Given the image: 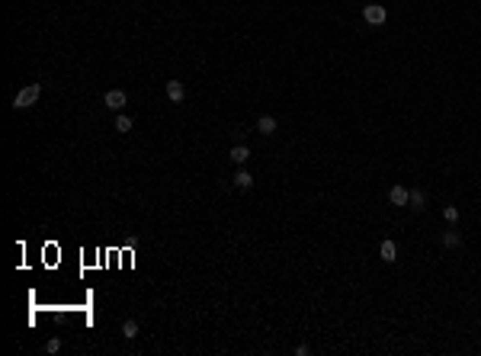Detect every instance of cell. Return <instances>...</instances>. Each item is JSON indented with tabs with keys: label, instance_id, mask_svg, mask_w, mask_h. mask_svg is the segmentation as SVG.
I'll return each instance as SVG.
<instances>
[{
	"label": "cell",
	"instance_id": "1",
	"mask_svg": "<svg viewBox=\"0 0 481 356\" xmlns=\"http://www.w3.org/2000/svg\"><path fill=\"white\" fill-rule=\"evenodd\" d=\"M38 96H42V84H29V87H23V90L13 96V109H29V106H36Z\"/></svg>",
	"mask_w": 481,
	"mask_h": 356
},
{
	"label": "cell",
	"instance_id": "2",
	"mask_svg": "<svg viewBox=\"0 0 481 356\" xmlns=\"http://www.w3.org/2000/svg\"><path fill=\"white\" fill-rule=\"evenodd\" d=\"M363 19H366L369 26H385L388 10H385L382 3H366V7H363Z\"/></svg>",
	"mask_w": 481,
	"mask_h": 356
},
{
	"label": "cell",
	"instance_id": "3",
	"mask_svg": "<svg viewBox=\"0 0 481 356\" xmlns=\"http://www.w3.org/2000/svg\"><path fill=\"white\" fill-rule=\"evenodd\" d=\"M125 103H129V93H125V90H119V87H115V90H109L106 96H103V106H106V109H113V112H122V109H125Z\"/></svg>",
	"mask_w": 481,
	"mask_h": 356
},
{
	"label": "cell",
	"instance_id": "4",
	"mask_svg": "<svg viewBox=\"0 0 481 356\" xmlns=\"http://www.w3.org/2000/svg\"><path fill=\"white\" fill-rule=\"evenodd\" d=\"M167 100H170V103H183V100H186V87L180 84L176 77L167 80Z\"/></svg>",
	"mask_w": 481,
	"mask_h": 356
},
{
	"label": "cell",
	"instance_id": "5",
	"mask_svg": "<svg viewBox=\"0 0 481 356\" xmlns=\"http://www.w3.org/2000/svg\"><path fill=\"white\" fill-rule=\"evenodd\" d=\"M388 202L404 209L407 202H411V189H404V186H391V189H388Z\"/></svg>",
	"mask_w": 481,
	"mask_h": 356
},
{
	"label": "cell",
	"instance_id": "6",
	"mask_svg": "<svg viewBox=\"0 0 481 356\" xmlns=\"http://www.w3.org/2000/svg\"><path fill=\"white\" fill-rule=\"evenodd\" d=\"M228 157H231V164H237V167H244L247 161H250V148L247 145H234L228 151Z\"/></svg>",
	"mask_w": 481,
	"mask_h": 356
},
{
	"label": "cell",
	"instance_id": "7",
	"mask_svg": "<svg viewBox=\"0 0 481 356\" xmlns=\"http://www.w3.org/2000/svg\"><path fill=\"white\" fill-rule=\"evenodd\" d=\"M379 257H382L385 263H395V260H398V244H395V241H382V247H379Z\"/></svg>",
	"mask_w": 481,
	"mask_h": 356
},
{
	"label": "cell",
	"instance_id": "8",
	"mask_svg": "<svg viewBox=\"0 0 481 356\" xmlns=\"http://www.w3.org/2000/svg\"><path fill=\"white\" fill-rule=\"evenodd\" d=\"M257 132L260 135H273L276 132V119L273 116H260L257 119Z\"/></svg>",
	"mask_w": 481,
	"mask_h": 356
},
{
	"label": "cell",
	"instance_id": "9",
	"mask_svg": "<svg viewBox=\"0 0 481 356\" xmlns=\"http://www.w3.org/2000/svg\"><path fill=\"white\" fill-rule=\"evenodd\" d=\"M122 337H125V340H135V337H138V321H135V318H125V321H122Z\"/></svg>",
	"mask_w": 481,
	"mask_h": 356
},
{
	"label": "cell",
	"instance_id": "10",
	"mask_svg": "<svg viewBox=\"0 0 481 356\" xmlns=\"http://www.w3.org/2000/svg\"><path fill=\"white\" fill-rule=\"evenodd\" d=\"M234 186H237V189H250V186H253L250 170H237V173H234Z\"/></svg>",
	"mask_w": 481,
	"mask_h": 356
},
{
	"label": "cell",
	"instance_id": "11",
	"mask_svg": "<svg viewBox=\"0 0 481 356\" xmlns=\"http://www.w3.org/2000/svg\"><path fill=\"white\" fill-rule=\"evenodd\" d=\"M119 135H125V132H132V119L125 116V112H115V125H113Z\"/></svg>",
	"mask_w": 481,
	"mask_h": 356
},
{
	"label": "cell",
	"instance_id": "12",
	"mask_svg": "<svg viewBox=\"0 0 481 356\" xmlns=\"http://www.w3.org/2000/svg\"><path fill=\"white\" fill-rule=\"evenodd\" d=\"M414 212H420L423 206H427V196H423V189H411V202H407Z\"/></svg>",
	"mask_w": 481,
	"mask_h": 356
},
{
	"label": "cell",
	"instance_id": "13",
	"mask_svg": "<svg viewBox=\"0 0 481 356\" xmlns=\"http://www.w3.org/2000/svg\"><path fill=\"white\" fill-rule=\"evenodd\" d=\"M459 231H443V247H459Z\"/></svg>",
	"mask_w": 481,
	"mask_h": 356
},
{
	"label": "cell",
	"instance_id": "14",
	"mask_svg": "<svg viewBox=\"0 0 481 356\" xmlns=\"http://www.w3.org/2000/svg\"><path fill=\"white\" fill-rule=\"evenodd\" d=\"M443 218L456 225V222H459V209H456V206H446V209H443Z\"/></svg>",
	"mask_w": 481,
	"mask_h": 356
},
{
	"label": "cell",
	"instance_id": "15",
	"mask_svg": "<svg viewBox=\"0 0 481 356\" xmlns=\"http://www.w3.org/2000/svg\"><path fill=\"white\" fill-rule=\"evenodd\" d=\"M58 350H61V340H58V337H48L45 340V353H58Z\"/></svg>",
	"mask_w": 481,
	"mask_h": 356
}]
</instances>
